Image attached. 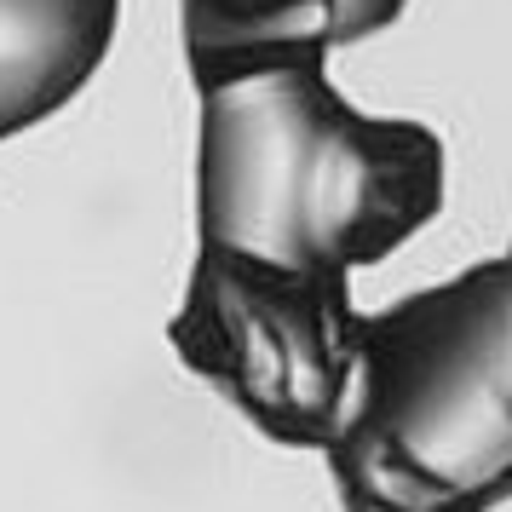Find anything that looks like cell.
Returning <instances> with one entry per match:
<instances>
[{"mask_svg":"<svg viewBox=\"0 0 512 512\" xmlns=\"http://www.w3.org/2000/svg\"><path fill=\"white\" fill-rule=\"evenodd\" d=\"M443 173L426 121L357 110L323 64H265L202 87V248L357 277L438 219Z\"/></svg>","mask_w":512,"mask_h":512,"instance_id":"cell-1","label":"cell"},{"mask_svg":"<svg viewBox=\"0 0 512 512\" xmlns=\"http://www.w3.org/2000/svg\"><path fill=\"white\" fill-rule=\"evenodd\" d=\"M512 254L369 317V380L328 449L340 512H495L512 501L501 340Z\"/></svg>","mask_w":512,"mask_h":512,"instance_id":"cell-2","label":"cell"},{"mask_svg":"<svg viewBox=\"0 0 512 512\" xmlns=\"http://www.w3.org/2000/svg\"><path fill=\"white\" fill-rule=\"evenodd\" d=\"M167 340L196 380L288 449H334L369 380V317L351 277L282 271L231 248H196Z\"/></svg>","mask_w":512,"mask_h":512,"instance_id":"cell-3","label":"cell"},{"mask_svg":"<svg viewBox=\"0 0 512 512\" xmlns=\"http://www.w3.org/2000/svg\"><path fill=\"white\" fill-rule=\"evenodd\" d=\"M409 0H179L190 81L208 87L265 64H323L328 47L369 41Z\"/></svg>","mask_w":512,"mask_h":512,"instance_id":"cell-4","label":"cell"},{"mask_svg":"<svg viewBox=\"0 0 512 512\" xmlns=\"http://www.w3.org/2000/svg\"><path fill=\"white\" fill-rule=\"evenodd\" d=\"M121 0H0V139L64 110L104 64Z\"/></svg>","mask_w":512,"mask_h":512,"instance_id":"cell-5","label":"cell"},{"mask_svg":"<svg viewBox=\"0 0 512 512\" xmlns=\"http://www.w3.org/2000/svg\"><path fill=\"white\" fill-rule=\"evenodd\" d=\"M501 403L512 415V317H507V340H501Z\"/></svg>","mask_w":512,"mask_h":512,"instance_id":"cell-6","label":"cell"}]
</instances>
